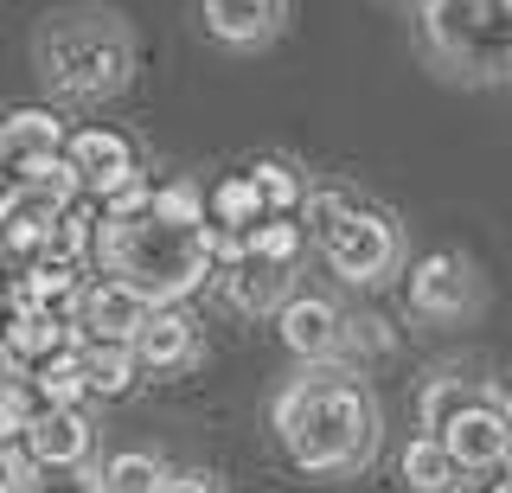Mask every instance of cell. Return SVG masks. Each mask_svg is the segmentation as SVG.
I'll use <instances>...</instances> for the list:
<instances>
[{
  "label": "cell",
  "instance_id": "cell-29",
  "mask_svg": "<svg viewBox=\"0 0 512 493\" xmlns=\"http://www.w3.org/2000/svg\"><path fill=\"white\" fill-rule=\"evenodd\" d=\"M141 212H154V186L141 180V173H135V180H122L116 193L103 199V218H141Z\"/></svg>",
  "mask_w": 512,
  "mask_h": 493
},
{
  "label": "cell",
  "instance_id": "cell-11",
  "mask_svg": "<svg viewBox=\"0 0 512 493\" xmlns=\"http://www.w3.org/2000/svg\"><path fill=\"white\" fill-rule=\"evenodd\" d=\"M410 308L429 314V321H455V314L474 308V276L461 257H423L410 269Z\"/></svg>",
  "mask_w": 512,
  "mask_h": 493
},
{
  "label": "cell",
  "instance_id": "cell-22",
  "mask_svg": "<svg viewBox=\"0 0 512 493\" xmlns=\"http://www.w3.org/2000/svg\"><path fill=\"white\" fill-rule=\"evenodd\" d=\"M84 346V340H77ZM52 353L39 365V372H32V391H39V404H58V410H77V397L90 391V378H84V353Z\"/></svg>",
  "mask_w": 512,
  "mask_h": 493
},
{
  "label": "cell",
  "instance_id": "cell-35",
  "mask_svg": "<svg viewBox=\"0 0 512 493\" xmlns=\"http://www.w3.org/2000/svg\"><path fill=\"white\" fill-rule=\"evenodd\" d=\"M0 378H7V365H0Z\"/></svg>",
  "mask_w": 512,
  "mask_h": 493
},
{
  "label": "cell",
  "instance_id": "cell-17",
  "mask_svg": "<svg viewBox=\"0 0 512 493\" xmlns=\"http://www.w3.org/2000/svg\"><path fill=\"white\" fill-rule=\"evenodd\" d=\"M263 193H256V180L250 173H237V180H218L212 193H205V225L212 231H231V237H244L250 225H263Z\"/></svg>",
  "mask_w": 512,
  "mask_h": 493
},
{
  "label": "cell",
  "instance_id": "cell-9",
  "mask_svg": "<svg viewBox=\"0 0 512 493\" xmlns=\"http://www.w3.org/2000/svg\"><path fill=\"white\" fill-rule=\"evenodd\" d=\"M64 154H71L77 180H84V199H109L122 180H135V148L116 135V129H77L64 141Z\"/></svg>",
  "mask_w": 512,
  "mask_h": 493
},
{
  "label": "cell",
  "instance_id": "cell-20",
  "mask_svg": "<svg viewBox=\"0 0 512 493\" xmlns=\"http://www.w3.org/2000/svg\"><path fill=\"white\" fill-rule=\"evenodd\" d=\"M404 487L410 493H461V468L442 449V436H416L404 449Z\"/></svg>",
  "mask_w": 512,
  "mask_h": 493
},
{
  "label": "cell",
  "instance_id": "cell-32",
  "mask_svg": "<svg viewBox=\"0 0 512 493\" xmlns=\"http://www.w3.org/2000/svg\"><path fill=\"white\" fill-rule=\"evenodd\" d=\"M13 186V154H7V129H0V193Z\"/></svg>",
  "mask_w": 512,
  "mask_h": 493
},
{
  "label": "cell",
  "instance_id": "cell-18",
  "mask_svg": "<svg viewBox=\"0 0 512 493\" xmlns=\"http://www.w3.org/2000/svg\"><path fill=\"white\" fill-rule=\"evenodd\" d=\"M0 129H7L13 167H20V161H45V154H64V122L52 116V109H13V116H0Z\"/></svg>",
  "mask_w": 512,
  "mask_h": 493
},
{
  "label": "cell",
  "instance_id": "cell-4",
  "mask_svg": "<svg viewBox=\"0 0 512 493\" xmlns=\"http://www.w3.org/2000/svg\"><path fill=\"white\" fill-rule=\"evenodd\" d=\"M423 33H429L442 65L461 77L512 71V7L506 0H429Z\"/></svg>",
  "mask_w": 512,
  "mask_h": 493
},
{
  "label": "cell",
  "instance_id": "cell-1",
  "mask_svg": "<svg viewBox=\"0 0 512 493\" xmlns=\"http://www.w3.org/2000/svg\"><path fill=\"white\" fill-rule=\"evenodd\" d=\"M90 263L109 282L135 289L148 308H180V301L212 276V225H167V218H103L96 212V250Z\"/></svg>",
  "mask_w": 512,
  "mask_h": 493
},
{
  "label": "cell",
  "instance_id": "cell-16",
  "mask_svg": "<svg viewBox=\"0 0 512 493\" xmlns=\"http://www.w3.org/2000/svg\"><path fill=\"white\" fill-rule=\"evenodd\" d=\"M224 295H231V308H244V314L288 308V269L244 257V263H231V276H224Z\"/></svg>",
  "mask_w": 512,
  "mask_h": 493
},
{
  "label": "cell",
  "instance_id": "cell-19",
  "mask_svg": "<svg viewBox=\"0 0 512 493\" xmlns=\"http://www.w3.org/2000/svg\"><path fill=\"white\" fill-rule=\"evenodd\" d=\"M77 353H84V378H90L96 397H122L135 385V372H141V359H135L128 340H84Z\"/></svg>",
  "mask_w": 512,
  "mask_h": 493
},
{
  "label": "cell",
  "instance_id": "cell-28",
  "mask_svg": "<svg viewBox=\"0 0 512 493\" xmlns=\"http://www.w3.org/2000/svg\"><path fill=\"white\" fill-rule=\"evenodd\" d=\"M154 218H167V225H205V193L192 180L154 186Z\"/></svg>",
  "mask_w": 512,
  "mask_h": 493
},
{
  "label": "cell",
  "instance_id": "cell-33",
  "mask_svg": "<svg viewBox=\"0 0 512 493\" xmlns=\"http://www.w3.org/2000/svg\"><path fill=\"white\" fill-rule=\"evenodd\" d=\"M493 410H500V417H506V429H512V385H506L500 397H493Z\"/></svg>",
  "mask_w": 512,
  "mask_h": 493
},
{
  "label": "cell",
  "instance_id": "cell-30",
  "mask_svg": "<svg viewBox=\"0 0 512 493\" xmlns=\"http://www.w3.org/2000/svg\"><path fill=\"white\" fill-rule=\"evenodd\" d=\"M26 474H32V455L0 449V493H20V487H26Z\"/></svg>",
  "mask_w": 512,
  "mask_h": 493
},
{
  "label": "cell",
  "instance_id": "cell-27",
  "mask_svg": "<svg viewBox=\"0 0 512 493\" xmlns=\"http://www.w3.org/2000/svg\"><path fill=\"white\" fill-rule=\"evenodd\" d=\"M160 487H167V468H160L154 455H141V449L109 455V468H103V493H160Z\"/></svg>",
  "mask_w": 512,
  "mask_h": 493
},
{
  "label": "cell",
  "instance_id": "cell-7",
  "mask_svg": "<svg viewBox=\"0 0 512 493\" xmlns=\"http://www.w3.org/2000/svg\"><path fill=\"white\" fill-rule=\"evenodd\" d=\"M141 321H148V301L135 289H122V282H109V276L84 282V295H77V308H71V327L84 333V340H128L135 346Z\"/></svg>",
  "mask_w": 512,
  "mask_h": 493
},
{
  "label": "cell",
  "instance_id": "cell-13",
  "mask_svg": "<svg viewBox=\"0 0 512 493\" xmlns=\"http://www.w3.org/2000/svg\"><path fill=\"white\" fill-rule=\"evenodd\" d=\"M199 13H205V26H212V39L263 45V39H276L288 0H199Z\"/></svg>",
  "mask_w": 512,
  "mask_h": 493
},
{
  "label": "cell",
  "instance_id": "cell-21",
  "mask_svg": "<svg viewBox=\"0 0 512 493\" xmlns=\"http://www.w3.org/2000/svg\"><path fill=\"white\" fill-rule=\"evenodd\" d=\"M301 250H308V225H301V218H263V225L244 231V257H256V263L295 269Z\"/></svg>",
  "mask_w": 512,
  "mask_h": 493
},
{
  "label": "cell",
  "instance_id": "cell-26",
  "mask_svg": "<svg viewBox=\"0 0 512 493\" xmlns=\"http://www.w3.org/2000/svg\"><path fill=\"white\" fill-rule=\"evenodd\" d=\"M20 493H103V474L90 461H32Z\"/></svg>",
  "mask_w": 512,
  "mask_h": 493
},
{
  "label": "cell",
  "instance_id": "cell-14",
  "mask_svg": "<svg viewBox=\"0 0 512 493\" xmlns=\"http://www.w3.org/2000/svg\"><path fill=\"white\" fill-rule=\"evenodd\" d=\"M26 455L32 461H90V417L84 410L45 404L26 429Z\"/></svg>",
  "mask_w": 512,
  "mask_h": 493
},
{
  "label": "cell",
  "instance_id": "cell-34",
  "mask_svg": "<svg viewBox=\"0 0 512 493\" xmlns=\"http://www.w3.org/2000/svg\"><path fill=\"white\" fill-rule=\"evenodd\" d=\"M0 321H7V301H0Z\"/></svg>",
  "mask_w": 512,
  "mask_h": 493
},
{
  "label": "cell",
  "instance_id": "cell-31",
  "mask_svg": "<svg viewBox=\"0 0 512 493\" xmlns=\"http://www.w3.org/2000/svg\"><path fill=\"white\" fill-rule=\"evenodd\" d=\"M160 493H224V487L212 481V474L192 468V474H167V487H160Z\"/></svg>",
  "mask_w": 512,
  "mask_h": 493
},
{
  "label": "cell",
  "instance_id": "cell-12",
  "mask_svg": "<svg viewBox=\"0 0 512 493\" xmlns=\"http://www.w3.org/2000/svg\"><path fill=\"white\" fill-rule=\"evenodd\" d=\"M135 359L148 372H186L199 359V327L186 321L180 308H148V321L135 333Z\"/></svg>",
  "mask_w": 512,
  "mask_h": 493
},
{
  "label": "cell",
  "instance_id": "cell-5",
  "mask_svg": "<svg viewBox=\"0 0 512 493\" xmlns=\"http://www.w3.org/2000/svg\"><path fill=\"white\" fill-rule=\"evenodd\" d=\"M320 250H327V269L346 282H384L397 269V225L384 212H365L352 205L340 225L320 231Z\"/></svg>",
  "mask_w": 512,
  "mask_h": 493
},
{
  "label": "cell",
  "instance_id": "cell-15",
  "mask_svg": "<svg viewBox=\"0 0 512 493\" xmlns=\"http://www.w3.org/2000/svg\"><path fill=\"white\" fill-rule=\"evenodd\" d=\"M77 295H84V269H77V263H58V257H39V263H26V276L13 282L7 301H32V308L71 314Z\"/></svg>",
  "mask_w": 512,
  "mask_h": 493
},
{
  "label": "cell",
  "instance_id": "cell-25",
  "mask_svg": "<svg viewBox=\"0 0 512 493\" xmlns=\"http://www.w3.org/2000/svg\"><path fill=\"white\" fill-rule=\"evenodd\" d=\"M39 391H32V378H0V449H13V442H26L32 417H39Z\"/></svg>",
  "mask_w": 512,
  "mask_h": 493
},
{
  "label": "cell",
  "instance_id": "cell-3",
  "mask_svg": "<svg viewBox=\"0 0 512 493\" xmlns=\"http://www.w3.org/2000/svg\"><path fill=\"white\" fill-rule=\"evenodd\" d=\"M39 65L52 77V90L77 103H103L116 97L135 71V39L116 13L103 7H71V13H52L39 33Z\"/></svg>",
  "mask_w": 512,
  "mask_h": 493
},
{
  "label": "cell",
  "instance_id": "cell-10",
  "mask_svg": "<svg viewBox=\"0 0 512 493\" xmlns=\"http://www.w3.org/2000/svg\"><path fill=\"white\" fill-rule=\"evenodd\" d=\"M276 327H282V346L295 359H333L346 346V314L333 308V301H320V295H295L276 314Z\"/></svg>",
  "mask_w": 512,
  "mask_h": 493
},
{
  "label": "cell",
  "instance_id": "cell-24",
  "mask_svg": "<svg viewBox=\"0 0 512 493\" xmlns=\"http://www.w3.org/2000/svg\"><path fill=\"white\" fill-rule=\"evenodd\" d=\"M474 404H480V391L468 385V378H429L423 385V429L442 436V429L455 423L461 410H474Z\"/></svg>",
  "mask_w": 512,
  "mask_h": 493
},
{
  "label": "cell",
  "instance_id": "cell-8",
  "mask_svg": "<svg viewBox=\"0 0 512 493\" xmlns=\"http://www.w3.org/2000/svg\"><path fill=\"white\" fill-rule=\"evenodd\" d=\"M442 449L455 455L461 474H487V468H506L512 461V429H506L500 410L480 397L474 410H461V417L442 429Z\"/></svg>",
  "mask_w": 512,
  "mask_h": 493
},
{
  "label": "cell",
  "instance_id": "cell-23",
  "mask_svg": "<svg viewBox=\"0 0 512 493\" xmlns=\"http://www.w3.org/2000/svg\"><path fill=\"white\" fill-rule=\"evenodd\" d=\"M250 180H256V193H263V212L269 218H295L301 205H308V186H301V173L288 167V161H256Z\"/></svg>",
  "mask_w": 512,
  "mask_h": 493
},
{
  "label": "cell",
  "instance_id": "cell-2",
  "mask_svg": "<svg viewBox=\"0 0 512 493\" xmlns=\"http://www.w3.org/2000/svg\"><path fill=\"white\" fill-rule=\"evenodd\" d=\"M276 436L308 474H359L378 449V410L352 378H295L276 397Z\"/></svg>",
  "mask_w": 512,
  "mask_h": 493
},
{
  "label": "cell",
  "instance_id": "cell-6",
  "mask_svg": "<svg viewBox=\"0 0 512 493\" xmlns=\"http://www.w3.org/2000/svg\"><path fill=\"white\" fill-rule=\"evenodd\" d=\"M84 340L77 327H64L58 308H32V301H7V321H0V365L13 378H32L52 353H71Z\"/></svg>",
  "mask_w": 512,
  "mask_h": 493
}]
</instances>
